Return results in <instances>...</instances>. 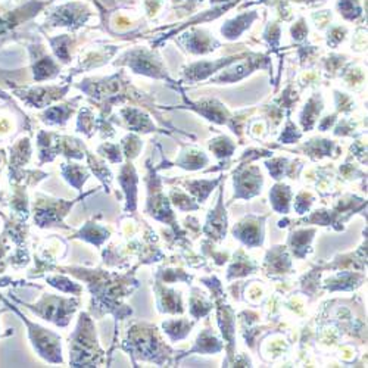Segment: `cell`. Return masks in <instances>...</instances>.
Instances as JSON below:
<instances>
[{
    "instance_id": "8992f818",
    "label": "cell",
    "mask_w": 368,
    "mask_h": 368,
    "mask_svg": "<svg viewBox=\"0 0 368 368\" xmlns=\"http://www.w3.org/2000/svg\"><path fill=\"white\" fill-rule=\"evenodd\" d=\"M119 182H121L122 187H124V191L127 193V209L135 211V208H136V183H137V178H136L135 170H133L130 165L126 166V168L121 171Z\"/></svg>"
},
{
    "instance_id": "7a4b0ae2",
    "label": "cell",
    "mask_w": 368,
    "mask_h": 368,
    "mask_svg": "<svg viewBox=\"0 0 368 368\" xmlns=\"http://www.w3.org/2000/svg\"><path fill=\"white\" fill-rule=\"evenodd\" d=\"M0 299L3 300L5 305L9 307L12 311L17 312V316L21 317V320L26 322V326L28 329V338L32 343V347L37 351V354L41 356L43 360H46L52 364H61L62 362V349H61V338L57 336V334L49 331L48 329H43L39 325H35L31 322L24 314L17 309L15 305L9 302L8 299L3 296H0Z\"/></svg>"
},
{
    "instance_id": "9c48e42d",
    "label": "cell",
    "mask_w": 368,
    "mask_h": 368,
    "mask_svg": "<svg viewBox=\"0 0 368 368\" xmlns=\"http://www.w3.org/2000/svg\"><path fill=\"white\" fill-rule=\"evenodd\" d=\"M289 197H291V192L287 191V187L283 186H275L271 192V199H273V205L277 211H287V204H289Z\"/></svg>"
},
{
    "instance_id": "3957f363",
    "label": "cell",
    "mask_w": 368,
    "mask_h": 368,
    "mask_svg": "<svg viewBox=\"0 0 368 368\" xmlns=\"http://www.w3.org/2000/svg\"><path fill=\"white\" fill-rule=\"evenodd\" d=\"M19 304L26 305L30 311L35 312L36 316L41 317L46 321H52L57 326L65 327L70 322V317L72 316V312L75 311L78 300L77 299H64L55 295H43V298L39 300L37 304H24L21 302L19 299H17Z\"/></svg>"
},
{
    "instance_id": "8fae6325",
    "label": "cell",
    "mask_w": 368,
    "mask_h": 368,
    "mask_svg": "<svg viewBox=\"0 0 368 368\" xmlns=\"http://www.w3.org/2000/svg\"><path fill=\"white\" fill-rule=\"evenodd\" d=\"M64 175L74 187L78 188V191H80L87 178V173L83 168H80V166H70V173L64 171Z\"/></svg>"
},
{
    "instance_id": "6da1fadb",
    "label": "cell",
    "mask_w": 368,
    "mask_h": 368,
    "mask_svg": "<svg viewBox=\"0 0 368 368\" xmlns=\"http://www.w3.org/2000/svg\"><path fill=\"white\" fill-rule=\"evenodd\" d=\"M70 352L72 367H95L104 361V352L97 345L92 318L87 314H81L80 325L70 339Z\"/></svg>"
},
{
    "instance_id": "277c9868",
    "label": "cell",
    "mask_w": 368,
    "mask_h": 368,
    "mask_svg": "<svg viewBox=\"0 0 368 368\" xmlns=\"http://www.w3.org/2000/svg\"><path fill=\"white\" fill-rule=\"evenodd\" d=\"M35 202V222L39 227H49L55 222H61L72 202H53L52 199L40 197Z\"/></svg>"
},
{
    "instance_id": "4fadbf2b",
    "label": "cell",
    "mask_w": 368,
    "mask_h": 368,
    "mask_svg": "<svg viewBox=\"0 0 368 368\" xmlns=\"http://www.w3.org/2000/svg\"><path fill=\"white\" fill-rule=\"evenodd\" d=\"M0 338H3V334H2V333H0Z\"/></svg>"
},
{
    "instance_id": "ba28073f",
    "label": "cell",
    "mask_w": 368,
    "mask_h": 368,
    "mask_svg": "<svg viewBox=\"0 0 368 368\" xmlns=\"http://www.w3.org/2000/svg\"><path fill=\"white\" fill-rule=\"evenodd\" d=\"M46 280L49 284H52L53 287H57L59 289V291L62 292H68V293H75L78 295L81 292V287L72 283L71 280H68V278H65V277H58V275H55V277H46Z\"/></svg>"
},
{
    "instance_id": "5b68a950",
    "label": "cell",
    "mask_w": 368,
    "mask_h": 368,
    "mask_svg": "<svg viewBox=\"0 0 368 368\" xmlns=\"http://www.w3.org/2000/svg\"><path fill=\"white\" fill-rule=\"evenodd\" d=\"M262 226H258V221L256 222H243L238 227V230L234 229V234L238 238H240L246 244L255 246V244L262 243Z\"/></svg>"
},
{
    "instance_id": "7c38bea8",
    "label": "cell",
    "mask_w": 368,
    "mask_h": 368,
    "mask_svg": "<svg viewBox=\"0 0 368 368\" xmlns=\"http://www.w3.org/2000/svg\"><path fill=\"white\" fill-rule=\"evenodd\" d=\"M6 239H8V231L5 230L2 234H0V273H3L6 269V252L9 251V246L6 244Z\"/></svg>"
},
{
    "instance_id": "30bf717a",
    "label": "cell",
    "mask_w": 368,
    "mask_h": 368,
    "mask_svg": "<svg viewBox=\"0 0 368 368\" xmlns=\"http://www.w3.org/2000/svg\"><path fill=\"white\" fill-rule=\"evenodd\" d=\"M192 327V325H188L187 321H168L164 322V329L165 331L170 334L173 339H180L186 336L188 329Z\"/></svg>"
},
{
    "instance_id": "52a82bcc",
    "label": "cell",
    "mask_w": 368,
    "mask_h": 368,
    "mask_svg": "<svg viewBox=\"0 0 368 368\" xmlns=\"http://www.w3.org/2000/svg\"><path fill=\"white\" fill-rule=\"evenodd\" d=\"M108 236H109V231L106 229L92 224V222H87V226L80 233H78L77 238L86 239L88 242L95 243L96 246H100V243H102L105 239H108Z\"/></svg>"
}]
</instances>
